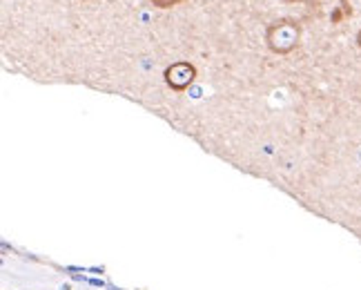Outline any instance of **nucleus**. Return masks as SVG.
<instances>
[{
	"instance_id": "1",
	"label": "nucleus",
	"mask_w": 361,
	"mask_h": 290,
	"mask_svg": "<svg viewBox=\"0 0 361 290\" xmlns=\"http://www.w3.org/2000/svg\"><path fill=\"white\" fill-rule=\"evenodd\" d=\"M299 38H301V27L290 18L276 20L266 32V43L274 54H290L299 45Z\"/></svg>"
},
{
	"instance_id": "2",
	"label": "nucleus",
	"mask_w": 361,
	"mask_h": 290,
	"mask_svg": "<svg viewBox=\"0 0 361 290\" xmlns=\"http://www.w3.org/2000/svg\"><path fill=\"white\" fill-rule=\"evenodd\" d=\"M194 78H197V70H194V65L185 61H178L165 70V83L176 92H183L185 87H190Z\"/></svg>"
},
{
	"instance_id": "3",
	"label": "nucleus",
	"mask_w": 361,
	"mask_h": 290,
	"mask_svg": "<svg viewBox=\"0 0 361 290\" xmlns=\"http://www.w3.org/2000/svg\"><path fill=\"white\" fill-rule=\"evenodd\" d=\"M149 3L157 7H174L176 3H180V0H149Z\"/></svg>"
},
{
	"instance_id": "4",
	"label": "nucleus",
	"mask_w": 361,
	"mask_h": 290,
	"mask_svg": "<svg viewBox=\"0 0 361 290\" xmlns=\"http://www.w3.org/2000/svg\"><path fill=\"white\" fill-rule=\"evenodd\" d=\"M297 3H303V5H317L319 0H297Z\"/></svg>"
},
{
	"instance_id": "5",
	"label": "nucleus",
	"mask_w": 361,
	"mask_h": 290,
	"mask_svg": "<svg viewBox=\"0 0 361 290\" xmlns=\"http://www.w3.org/2000/svg\"><path fill=\"white\" fill-rule=\"evenodd\" d=\"M357 43H359V47H361V30H359V34H357Z\"/></svg>"
}]
</instances>
